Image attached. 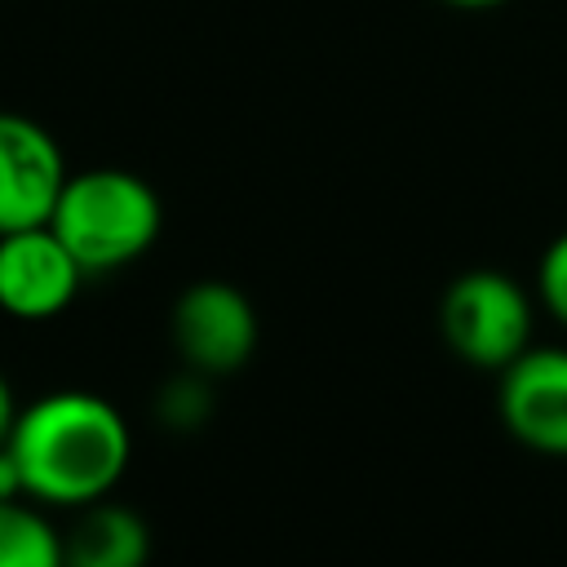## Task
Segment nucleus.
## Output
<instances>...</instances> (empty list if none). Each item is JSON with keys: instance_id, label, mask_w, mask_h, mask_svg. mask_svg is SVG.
Wrapping results in <instances>:
<instances>
[{"instance_id": "nucleus-1", "label": "nucleus", "mask_w": 567, "mask_h": 567, "mask_svg": "<svg viewBox=\"0 0 567 567\" xmlns=\"http://www.w3.org/2000/svg\"><path fill=\"white\" fill-rule=\"evenodd\" d=\"M9 452L31 501L80 509L115 492L133 456V434L111 399L93 390H53L18 408Z\"/></svg>"}, {"instance_id": "nucleus-2", "label": "nucleus", "mask_w": 567, "mask_h": 567, "mask_svg": "<svg viewBox=\"0 0 567 567\" xmlns=\"http://www.w3.org/2000/svg\"><path fill=\"white\" fill-rule=\"evenodd\" d=\"M49 226L84 275H111L151 252L164 230V204L155 186L128 168H84L66 177Z\"/></svg>"}, {"instance_id": "nucleus-3", "label": "nucleus", "mask_w": 567, "mask_h": 567, "mask_svg": "<svg viewBox=\"0 0 567 567\" xmlns=\"http://www.w3.org/2000/svg\"><path fill=\"white\" fill-rule=\"evenodd\" d=\"M439 332L461 363L501 372L532 346V297L505 270H465L439 301Z\"/></svg>"}, {"instance_id": "nucleus-4", "label": "nucleus", "mask_w": 567, "mask_h": 567, "mask_svg": "<svg viewBox=\"0 0 567 567\" xmlns=\"http://www.w3.org/2000/svg\"><path fill=\"white\" fill-rule=\"evenodd\" d=\"M173 346L190 372L226 377L239 372L257 350V310L226 279H199L177 292L168 319Z\"/></svg>"}, {"instance_id": "nucleus-5", "label": "nucleus", "mask_w": 567, "mask_h": 567, "mask_svg": "<svg viewBox=\"0 0 567 567\" xmlns=\"http://www.w3.org/2000/svg\"><path fill=\"white\" fill-rule=\"evenodd\" d=\"M71 168L58 137L18 111H0V235L44 226Z\"/></svg>"}, {"instance_id": "nucleus-6", "label": "nucleus", "mask_w": 567, "mask_h": 567, "mask_svg": "<svg viewBox=\"0 0 567 567\" xmlns=\"http://www.w3.org/2000/svg\"><path fill=\"white\" fill-rule=\"evenodd\" d=\"M84 279H89L84 266L49 221L0 235V310L4 315L27 323L53 319L75 301Z\"/></svg>"}, {"instance_id": "nucleus-7", "label": "nucleus", "mask_w": 567, "mask_h": 567, "mask_svg": "<svg viewBox=\"0 0 567 567\" xmlns=\"http://www.w3.org/2000/svg\"><path fill=\"white\" fill-rule=\"evenodd\" d=\"M496 412L523 447L567 456V346H527L501 368Z\"/></svg>"}, {"instance_id": "nucleus-8", "label": "nucleus", "mask_w": 567, "mask_h": 567, "mask_svg": "<svg viewBox=\"0 0 567 567\" xmlns=\"http://www.w3.org/2000/svg\"><path fill=\"white\" fill-rule=\"evenodd\" d=\"M151 527L137 509L120 501H93L75 509V523L62 532V567H146Z\"/></svg>"}, {"instance_id": "nucleus-9", "label": "nucleus", "mask_w": 567, "mask_h": 567, "mask_svg": "<svg viewBox=\"0 0 567 567\" xmlns=\"http://www.w3.org/2000/svg\"><path fill=\"white\" fill-rule=\"evenodd\" d=\"M0 567H62V532L40 501H0Z\"/></svg>"}, {"instance_id": "nucleus-10", "label": "nucleus", "mask_w": 567, "mask_h": 567, "mask_svg": "<svg viewBox=\"0 0 567 567\" xmlns=\"http://www.w3.org/2000/svg\"><path fill=\"white\" fill-rule=\"evenodd\" d=\"M155 412L168 430H199L213 412V394H208V377L204 372H182L173 377L159 394H155Z\"/></svg>"}, {"instance_id": "nucleus-11", "label": "nucleus", "mask_w": 567, "mask_h": 567, "mask_svg": "<svg viewBox=\"0 0 567 567\" xmlns=\"http://www.w3.org/2000/svg\"><path fill=\"white\" fill-rule=\"evenodd\" d=\"M536 292L545 301V310L567 328V230L558 239H549V248L536 261Z\"/></svg>"}, {"instance_id": "nucleus-12", "label": "nucleus", "mask_w": 567, "mask_h": 567, "mask_svg": "<svg viewBox=\"0 0 567 567\" xmlns=\"http://www.w3.org/2000/svg\"><path fill=\"white\" fill-rule=\"evenodd\" d=\"M18 496H27L22 470H18L13 452H9V443H0V501H18Z\"/></svg>"}, {"instance_id": "nucleus-13", "label": "nucleus", "mask_w": 567, "mask_h": 567, "mask_svg": "<svg viewBox=\"0 0 567 567\" xmlns=\"http://www.w3.org/2000/svg\"><path fill=\"white\" fill-rule=\"evenodd\" d=\"M13 421H18V399H13V385H9V377L0 372V443H9V434H13Z\"/></svg>"}, {"instance_id": "nucleus-14", "label": "nucleus", "mask_w": 567, "mask_h": 567, "mask_svg": "<svg viewBox=\"0 0 567 567\" xmlns=\"http://www.w3.org/2000/svg\"><path fill=\"white\" fill-rule=\"evenodd\" d=\"M447 9H496V4H509V0H439Z\"/></svg>"}]
</instances>
